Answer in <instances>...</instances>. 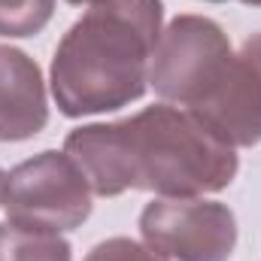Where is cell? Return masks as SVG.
I'll return each instance as SVG.
<instances>
[{"mask_svg": "<svg viewBox=\"0 0 261 261\" xmlns=\"http://www.w3.org/2000/svg\"><path fill=\"white\" fill-rule=\"evenodd\" d=\"M64 152L82 167L91 192L103 197L128 189L195 197L222 192L237 173L234 149L167 103L146 107L122 122L70 130Z\"/></svg>", "mask_w": 261, "mask_h": 261, "instance_id": "6da1fadb", "label": "cell"}, {"mask_svg": "<svg viewBox=\"0 0 261 261\" xmlns=\"http://www.w3.org/2000/svg\"><path fill=\"white\" fill-rule=\"evenodd\" d=\"M161 37V0H100L55 49L52 94L79 119L143 97L149 61Z\"/></svg>", "mask_w": 261, "mask_h": 261, "instance_id": "7a4b0ae2", "label": "cell"}, {"mask_svg": "<svg viewBox=\"0 0 261 261\" xmlns=\"http://www.w3.org/2000/svg\"><path fill=\"white\" fill-rule=\"evenodd\" d=\"M9 222L31 231H70L91 216V186L67 152H40L6 173Z\"/></svg>", "mask_w": 261, "mask_h": 261, "instance_id": "3957f363", "label": "cell"}, {"mask_svg": "<svg viewBox=\"0 0 261 261\" xmlns=\"http://www.w3.org/2000/svg\"><path fill=\"white\" fill-rule=\"evenodd\" d=\"M234 52L225 31L200 15H179L158 37L149 61V82L164 97L186 110L219 82Z\"/></svg>", "mask_w": 261, "mask_h": 261, "instance_id": "277c9868", "label": "cell"}, {"mask_svg": "<svg viewBox=\"0 0 261 261\" xmlns=\"http://www.w3.org/2000/svg\"><path fill=\"white\" fill-rule=\"evenodd\" d=\"M149 249L173 261H228L237 243L234 213L219 200L158 197L140 213Z\"/></svg>", "mask_w": 261, "mask_h": 261, "instance_id": "5b68a950", "label": "cell"}, {"mask_svg": "<svg viewBox=\"0 0 261 261\" xmlns=\"http://www.w3.org/2000/svg\"><path fill=\"white\" fill-rule=\"evenodd\" d=\"M46 85L24 52L0 46V140L18 143L46 128Z\"/></svg>", "mask_w": 261, "mask_h": 261, "instance_id": "8992f818", "label": "cell"}, {"mask_svg": "<svg viewBox=\"0 0 261 261\" xmlns=\"http://www.w3.org/2000/svg\"><path fill=\"white\" fill-rule=\"evenodd\" d=\"M0 261H70V243L49 231H31L15 222H3Z\"/></svg>", "mask_w": 261, "mask_h": 261, "instance_id": "52a82bcc", "label": "cell"}, {"mask_svg": "<svg viewBox=\"0 0 261 261\" xmlns=\"http://www.w3.org/2000/svg\"><path fill=\"white\" fill-rule=\"evenodd\" d=\"M55 12V0H0V37H34Z\"/></svg>", "mask_w": 261, "mask_h": 261, "instance_id": "ba28073f", "label": "cell"}, {"mask_svg": "<svg viewBox=\"0 0 261 261\" xmlns=\"http://www.w3.org/2000/svg\"><path fill=\"white\" fill-rule=\"evenodd\" d=\"M85 261H164V258L155 255L152 249H146V246L128 240V237H113V240L97 243V246L88 252Z\"/></svg>", "mask_w": 261, "mask_h": 261, "instance_id": "9c48e42d", "label": "cell"}, {"mask_svg": "<svg viewBox=\"0 0 261 261\" xmlns=\"http://www.w3.org/2000/svg\"><path fill=\"white\" fill-rule=\"evenodd\" d=\"M243 52L255 61V64L261 67V34L258 37H252V40H246V46H243Z\"/></svg>", "mask_w": 261, "mask_h": 261, "instance_id": "30bf717a", "label": "cell"}, {"mask_svg": "<svg viewBox=\"0 0 261 261\" xmlns=\"http://www.w3.org/2000/svg\"><path fill=\"white\" fill-rule=\"evenodd\" d=\"M3 189H6V173L0 170V203H3Z\"/></svg>", "mask_w": 261, "mask_h": 261, "instance_id": "8fae6325", "label": "cell"}, {"mask_svg": "<svg viewBox=\"0 0 261 261\" xmlns=\"http://www.w3.org/2000/svg\"><path fill=\"white\" fill-rule=\"evenodd\" d=\"M70 3H76V6H79V3H88V6H94V3H100V0H70Z\"/></svg>", "mask_w": 261, "mask_h": 261, "instance_id": "7c38bea8", "label": "cell"}, {"mask_svg": "<svg viewBox=\"0 0 261 261\" xmlns=\"http://www.w3.org/2000/svg\"><path fill=\"white\" fill-rule=\"evenodd\" d=\"M240 3H246V6H261V0H240Z\"/></svg>", "mask_w": 261, "mask_h": 261, "instance_id": "4fadbf2b", "label": "cell"}, {"mask_svg": "<svg viewBox=\"0 0 261 261\" xmlns=\"http://www.w3.org/2000/svg\"><path fill=\"white\" fill-rule=\"evenodd\" d=\"M213 3H222V0H213Z\"/></svg>", "mask_w": 261, "mask_h": 261, "instance_id": "5bb4252c", "label": "cell"}]
</instances>
